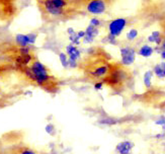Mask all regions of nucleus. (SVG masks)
<instances>
[{
	"label": "nucleus",
	"instance_id": "30",
	"mask_svg": "<svg viewBox=\"0 0 165 154\" xmlns=\"http://www.w3.org/2000/svg\"><path fill=\"white\" fill-rule=\"evenodd\" d=\"M161 57H162V59H165V51L164 50H162V52H161Z\"/></svg>",
	"mask_w": 165,
	"mask_h": 154
},
{
	"label": "nucleus",
	"instance_id": "4",
	"mask_svg": "<svg viewBox=\"0 0 165 154\" xmlns=\"http://www.w3.org/2000/svg\"><path fill=\"white\" fill-rule=\"evenodd\" d=\"M0 154H43L28 144L19 132L7 133L0 138Z\"/></svg>",
	"mask_w": 165,
	"mask_h": 154
},
{
	"label": "nucleus",
	"instance_id": "7",
	"mask_svg": "<svg viewBox=\"0 0 165 154\" xmlns=\"http://www.w3.org/2000/svg\"><path fill=\"white\" fill-rule=\"evenodd\" d=\"M13 73H15L13 65L0 51V81H6Z\"/></svg>",
	"mask_w": 165,
	"mask_h": 154
},
{
	"label": "nucleus",
	"instance_id": "20",
	"mask_svg": "<svg viewBox=\"0 0 165 154\" xmlns=\"http://www.w3.org/2000/svg\"><path fill=\"white\" fill-rule=\"evenodd\" d=\"M60 60H61V63L64 67H67L68 66V59H67V56H66L64 53H61L60 54Z\"/></svg>",
	"mask_w": 165,
	"mask_h": 154
},
{
	"label": "nucleus",
	"instance_id": "29",
	"mask_svg": "<svg viewBox=\"0 0 165 154\" xmlns=\"http://www.w3.org/2000/svg\"><path fill=\"white\" fill-rule=\"evenodd\" d=\"M161 47H162V50H164V51H165V39L163 40V42H162Z\"/></svg>",
	"mask_w": 165,
	"mask_h": 154
},
{
	"label": "nucleus",
	"instance_id": "2",
	"mask_svg": "<svg viewBox=\"0 0 165 154\" xmlns=\"http://www.w3.org/2000/svg\"><path fill=\"white\" fill-rule=\"evenodd\" d=\"M37 5L42 19L51 23L75 16L86 3L84 0H37Z\"/></svg>",
	"mask_w": 165,
	"mask_h": 154
},
{
	"label": "nucleus",
	"instance_id": "28",
	"mask_svg": "<svg viewBox=\"0 0 165 154\" xmlns=\"http://www.w3.org/2000/svg\"><path fill=\"white\" fill-rule=\"evenodd\" d=\"M68 34H70V36H72L73 34H75V31H74L72 28H68Z\"/></svg>",
	"mask_w": 165,
	"mask_h": 154
},
{
	"label": "nucleus",
	"instance_id": "15",
	"mask_svg": "<svg viewBox=\"0 0 165 154\" xmlns=\"http://www.w3.org/2000/svg\"><path fill=\"white\" fill-rule=\"evenodd\" d=\"M138 54L143 56V57H145V58H148L153 54V48L148 46V45H145V46H143L142 48H140Z\"/></svg>",
	"mask_w": 165,
	"mask_h": 154
},
{
	"label": "nucleus",
	"instance_id": "25",
	"mask_svg": "<svg viewBox=\"0 0 165 154\" xmlns=\"http://www.w3.org/2000/svg\"><path fill=\"white\" fill-rule=\"evenodd\" d=\"M99 23H100V22H99V20L96 19V18H92V19L90 20V25H93V26H95V28L99 25Z\"/></svg>",
	"mask_w": 165,
	"mask_h": 154
},
{
	"label": "nucleus",
	"instance_id": "17",
	"mask_svg": "<svg viewBox=\"0 0 165 154\" xmlns=\"http://www.w3.org/2000/svg\"><path fill=\"white\" fill-rule=\"evenodd\" d=\"M97 33H98L97 28L91 25H90L88 28H86V31H85V34H86V36H89V37H92V38H94V37L97 34Z\"/></svg>",
	"mask_w": 165,
	"mask_h": 154
},
{
	"label": "nucleus",
	"instance_id": "23",
	"mask_svg": "<svg viewBox=\"0 0 165 154\" xmlns=\"http://www.w3.org/2000/svg\"><path fill=\"white\" fill-rule=\"evenodd\" d=\"M155 124L156 125H159V126H163V125H165V117L164 116H161L160 119L155 122Z\"/></svg>",
	"mask_w": 165,
	"mask_h": 154
},
{
	"label": "nucleus",
	"instance_id": "8",
	"mask_svg": "<svg viewBox=\"0 0 165 154\" xmlns=\"http://www.w3.org/2000/svg\"><path fill=\"white\" fill-rule=\"evenodd\" d=\"M85 8L92 14H100L106 9V0H89Z\"/></svg>",
	"mask_w": 165,
	"mask_h": 154
},
{
	"label": "nucleus",
	"instance_id": "24",
	"mask_svg": "<svg viewBox=\"0 0 165 154\" xmlns=\"http://www.w3.org/2000/svg\"><path fill=\"white\" fill-rule=\"evenodd\" d=\"M103 85H105V84H103L102 81L95 82V83H94V88L96 89V90H100V89H102V86Z\"/></svg>",
	"mask_w": 165,
	"mask_h": 154
},
{
	"label": "nucleus",
	"instance_id": "22",
	"mask_svg": "<svg viewBox=\"0 0 165 154\" xmlns=\"http://www.w3.org/2000/svg\"><path fill=\"white\" fill-rule=\"evenodd\" d=\"M116 37L111 36V34H108V43H110V44H113V45H116L118 43H116Z\"/></svg>",
	"mask_w": 165,
	"mask_h": 154
},
{
	"label": "nucleus",
	"instance_id": "1",
	"mask_svg": "<svg viewBox=\"0 0 165 154\" xmlns=\"http://www.w3.org/2000/svg\"><path fill=\"white\" fill-rule=\"evenodd\" d=\"M15 73L26 83L40 87L50 93H56L60 90V79L46 65L40 62L38 58L26 67L15 70Z\"/></svg>",
	"mask_w": 165,
	"mask_h": 154
},
{
	"label": "nucleus",
	"instance_id": "5",
	"mask_svg": "<svg viewBox=\"0 0 165 154\" xmlns=\"http://www.w3.org/2000/svg\"><path fill=\"white\" fill-rule=\"evenodd\" d=\"M131 79L132 72L124 64L110 63L108 74L105 77L102 82L116 93H119L124 91Z\"/></svg>",
	"mask_w": 165,
	"mask_h": 154
},
{
	"label": "nucleus",
	"instance_id": "6",
	"mask_svg": "<svg viewBox=\"0 0 165 154\" xmlns=\"http://www.w3.org/2000/svg\"><path fill=\"white\" fill-rule=\"evenodd\" d=\"M25 0H0V26H7L19 15Z\"/></svg>",
	"mask_w": 165,
	"mask_h": 154
},
{
	"label": "nucleus",
	"instance_id": "12",
	"mask_svg": "<svg viewBox=\"0 0 165 154\" xmlns=\"http://www.w3.org/2000/svg\"><path fill=\"white\" fill-rule=\"evenodd\" d=\"M134 147V143L130 141H123L119 143L116 147V150L119 154H131V150Z\"/></svg>",
	"mask_w": 165,
	"mask_h": 154
},
{
	"label": "nucleus",
	"instance_id": "16",
	"mask_svg": "<svg viewBox=\"0 0 165 154\" xmlns=\"http://www.w3.org/2000/svg\"><path fill=\"white\" fill-rule=\"evenodd\" d=\"M152 76H153V72L152 71H147L144 74V85L147 89H150L151 86H152Z\"/></svg>",
	"mask_w": 165,
	"mask_h": 154
},
{
	"label": "nucleus",
	"instance_id": "10",
	"mask_svg": "<svg viewBox=\"0 0 165 154\" xmlns=\"http://www.w3.org/2000/svg\"><path fill=\"white\" fill-rule=\"evenodd\" d=\"M127 23V20L124 18H118V19H114L113 22H111L108 25V30H110V34L114 37H118L121 34L122 31L125 28Z\"/></svg>",
	"mask_w": 165,
	"mask_h": 154
},
{
	"label": "nucleus",
	"instance_id": "11",
	"mask_svg": "<svg viewBox=\"0 0 165 154\" xmlns=\"http://www.w3.org/2000/svg\"><path fill=\"white\" fill-rule=\"evenodd\" d=\"M36 42V34H17L16 36V44L19 46H28V44H33Z\"/></svg>",
	"mask_w": 165,
	"mask_h": 154
},
{
	"label": "nucleus",
	"instance_id": "18",
	"mask_svg": "<svg viewBox=\"0 0 165 154\" xmlns=\"http://www.w3.org/2000/svg\"><path fill=\"white\" fill-rule=\"evenodd\" d=\"M154 73H155V75L157 77H159V78H164V70L162 69V67L160 66V64L156 65L155 67H154Z\"/></svg>",
	"mask_w": 165,
	"mask_h": 154
},
{
	"label": "nucleus",
	"instance_id": "32",
	"mask_svg": "<svg viewBox=\"0 0 165 154\" xmlns=\"http://www.w3.org/2000/svg\"><path fill=\"white\" fill-rule=\"evenodd\" d=\"M164 76H165V70H164Z\"/></svg>",
	"mask_w": 165,
	"mask_h": 154
},
{
	"label": "nucleus",
	"instance_id": "33",
	"mask_svg": "<svg viewBox=\"0 0 165 154\" xmlns=\"http://www.w3.org/2000/svg\"><path fill=\"white\" fill-rule=\"evenodd\" d=\"M0 152H1V150H0Z\"/></svg>",
	"mask_w": 165,
	"mask_h": 154
},
{
	"label": "nucleus",
	"instance_id": "13",
	"mask_svg": "<svg viewBox=\"0 0 165 154\" xmlns=\"http://www.w3.org/2000/svg\"><path fill=\"white\" fill-rule=\"evenodd\" d=\"M67 54L69 55V59H71V60H74V61H77L80 58V51H79L78 49L75 47V46H68L67 47Z\"/></svg>",
	"mask_w": 165,
	"mask_h": 154
},
{
	"label": "nucleus",
	"instance_id": "19",
	"mask_svg": "<svg viewBox=\"0 0 165 154\" xmlns=\"http://www.w3.org/2000/svg\"><path fill=\"white\" fill-rule=\"evenodd\" d=\"M99 123L105 124V125H116V123H118V120H116V119H113V118H105V119L100 120Z\"/></svg>",
	"mask_w": 165,
	"mask_h": 154
},
{
	"label": "nucleus",
	"instance_id": "26",
	"mask_svg": "<svg viewBox=\"0 0 165 154\" xmlns=\"http://www.w3.org/2000/svg\"><path fill=\"white\" fill-rule=\"evenodd\" d=\"M160 23H161V28H162V34H163V37L165 39V16L163 17V19H162V22Z\"/></svg>",
	"mask_w": 165,
	"mask_h": 154
},
{
	"label": "nucleus",
	"instance_id": "9",
	"mask_svg": "<svg viewBox=\"0 0 165 154\" xmlns=\"http://www.w3.org/2000/svg\"><path fill=\"white\" fill-rule=\"evenodd\" d=\"M121 56H122V64H124L125 66H129L135 62L136 52L131 47H125L121 49Z\"/></svg>",
	"mask_w": 165,
	"mask_h": 154
},
{
	"label": "nucleus",
	"instance_id": "3",
	"mask_svg": "<svg viewBox=\"0 0 165 154\" xmlns=\"http://www.w3.org/2000/svg\"><path fill=\"white\" fill-rule=\"evenodd\" d=\"M87 53V56L81 59L77 67L88 80L94 83L102 81L110 71V56L100 48H90Z\"/></svg>",
	"mask_w": 165,
	"mask_h": 154
},
{
	"label": "nucleus",
	"instance_id": "31",
	"mask_svg": "<svg viewBox=\"0 0 165 154\" xmlns=\"http://www.w3.org/2000/svg\"><path fill=\"white\" fill-rule=\"evenodd\" d=\"M162 129H163L164 131H165V125H163V126H162Z\"/></svg>",
	"mask_w": 165,
	"mask_h": 154
},
{
	"label": "nucleus",
	"instance_id": "21",
	"mask_svg": "<svg viewBox=\"0 0 165 154\" xmlns=\"http://www.w3.org/2000/svg\"><path fill=\"white\" fill-rule=\"evenodd\" d=\"M137 36H138V31L137 30H131L129 33H128L127 38H128V40H134Z\"/></svg>",
	"mask_w": 165,
	"mask_h": 154
},
{
	"label": "nucleus",
	"instance_id": "27",
	"mask_svg": "<svg viewBox=\"0 0 165 154\" xmlns=\"http://www.w3.org/2000/svg\"><path fill=\"white\" fill-rule=\"evenodd\" d=\"M77 36H78V38H79V39L84 38V37H85V31H78V33H77Z\"/></svg>",
	"mask_w": 165,
	"mask_h": 154
},
{
	"label": "nucleus",
	"instance_id": "14",
	"mask_svg": "<svg viewBox=\"0 0 165 154\" xmlns=\"http://www.w3.org/2000/svg\"><path fill=\"white\" fill-rule=\"evenodd\" d=\"M148 40L149 42H152V43L154 42V43H156L157 45H161L164 40V37L163 34L159 33V31H153L152 34L148 38Z\"/></svg>",
	"mask_w": 165,
	"mask_h": 154
}]
</instances>
